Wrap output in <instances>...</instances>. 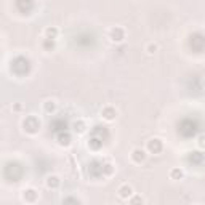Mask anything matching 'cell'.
<instances>
[{"mask_svg": "<svg viewBox=\"0 0 205 205\" xmlns=\"http://www.w3.org/2000/svg\"><path fill=\"white\" fill-rule=\"evenodd\" d=\"M56 32H58V31H56V29H51V27H48V29L45 31V34L48 35V37H51V39H55V35H56Z\"/></svg>", "mask_w": 205, "mask_h": 205, "instance_id": "cell-9", "label": "cell"}, {"mask_svg": "<svg viewBox=\"0 0 205 205\" xmlns=\"http://www.w3.org/2000/svg\"><path fill=\"white\" fill-rule=\"evenodd\" d=\"M101 114H102V117H104L106 120H112V119L116 117V111H114L112 107H106Z\"/></svg>", "mask_w": 205, "mask_h": 205, "instance_id": "cell-5", "label": "cell"}, {"mask_svg": "<svg viewBox=\"0 0 205 205\" xmlns=\"http://www.w3.org/2000/svg\"><path fill=\"white\" fill-rule=\"evenodd\" d=\"M132 194H133V188H132V186L124 184V186H120V188H119V197L120 199H127L128 200V197Z\"/></svg>", "mask_w": 205, "mask_h": 205, "instance_id": "cell-1", "label": "cell"}, {"mask_svg": "<svg viewBox=\"0 0 205 205\" xmlns=\"http://www.w3.org/2000/svg\"><path fill=\"white\" fill-rule=\"evenodd\" d=\"M147 149H149V151H154V152H159L162 149V141H160V139H157V138L151 139V141L147 143Z\"/></svg>", "mask_w": 205, "mask_h": 205, "instance_id": "cell-2", "label": "cell"}, {"mask_svg": "<svg viewBox=\"0 0 205 205\" xmlns=\"http://www.w3.org/2000/svg\"><path fill=\"white\" fill-rule=\"evenodd\" d=\"M55 107H56V102H55V101H45V111H46V112L55 111Z\"/></svg>", "mask_w": 205, "mask_h": 205, "instance_id": "cell-7", "label": "cell"}, {"mask_svg": "<svg viewBox=\"0 0 205 205\" xmlns=\"http://www.w3.org/2000/svg\"><path fill=\"white\" fill-rule=\"evenodd\" d=\"M157 50H159V46H157L155 43H149V45L146 46V51H147L149 55H154Z\"/></svg>", "mask_w": 205, "mask_h": 205, "instance_id": "cell-8", "label": "cell"}, {"mask_svg": "<svg viewBox=\"0 0 205 205\" xmlns=\"http://www.w3.org/2000/svg\"><path fill=\"white\" fill-rule=\"evenodd\" d=\"M170 176H172V180H181L183 178V172L180 168H173L170 172Z\"/></svg>", "mask_w": 205, "mask_h": 205, "instance_id": "cell-6", "label": "cell"}, {"mask_svg": "<svg viewBox=\"0 0 205 205\" xmlns=\"http://www.w3.org/2000/svg\"><path fill=\"white\" fill-rule=\"evenodd\" d=\"M130 202H132V203H133V202H144V200H143L141 197H135V199H132V200H130Z\"/></svg>", "mask_w": 205, "mask_h": 205, "instance_id": "cell-11", "label": "cell"}, {"mask_svg": "<svg viewBox=\"0 0 205 205\" xmlns=\"http://www.w3.org/2000/svg\"><path fill=\"white\" fill-rule=\"evenodd\" d=\"M144 157H146V154H144V151H141V149H135V151L132 152V159L135 162H143Z\"/></svg>", "mask_w": 205, "mask_h": 205, "instance_id": "cell-4", "label": "cell"}, {"mask_svg": "<svg viewBox=\"0 0 205 205\" xmlns=\"http://www.w3.org/2000/svg\"><path fill=\"white\" fill-rule=\"evenodd\" d=\"M59 184H61V180L58 178L56 175H51V176H48V178H46V186H48V188H51V189H56Z\"/></svg>", "mask_w": 205, "mask_h": 205, "instance_id": "cell-3", "label": "cell"}, {"mask_svg": "<svg viewBox=\"0 0 205 205\" xmlns=\"http://www.w3.org/2000/svg\"><path fill=\"white\" fill-rule=\"evenodd\" d=\"M199 146H200V147L205 146V135H202V136L199 138Z\"/></svg>", "mask_w": 205, "mask_h": 205, "instance_id": "cell-10", "label": "cell"}]
</instances>
